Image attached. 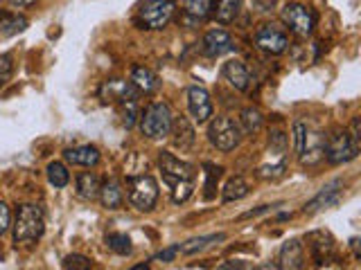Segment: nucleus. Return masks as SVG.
<instances>
[{"mask_svg":"<svg viewBox=\"0 0 361 270\" xmlns=\"http://www.w3.org/2000/svg\"><path fill=\"white\" fill-rule=\"evenodd\" d=\"M174 0H145L138 9V22L142 30H163L174 16Z\"/></svg>","mask_w":361,"mask_h":270,"instance_id":"0eeeda50","label":"nucleus"},{"mask_svg":"<svg viewBox=\"0 0 361 270\" xmlns=\"http://www.w3.org/2000/svg\"><path fill=\"white\" fill-rule=\"evenodd\" d=\"M280 18L289 27V32H293L300 39L312 37L314 30H316V20H319L314 9L305 7L300 3H287L280 11Z\"/></svg>","mask_w":361,"mask_h":270,"instance_id":"39448f33","label":"nucleus"},{"mask_svg":"<svg viewBox=\"0 0 361 270\" xmlns=\"http://www.w3.org/2000/svg\"><path fill=\"white\" fill-rule=\"evenodd\" d=\"M172 142L178 146L180 151H190L195 149V142H197V133H195V127L190 124L188 117L178 115V117H172Z\"/></svg>","mask_w":361,"mask_h":270,"instance_id":"f3484780","label":"nucleus"},{"mask_svg":"<svg viewBox=\"0 0 361 270\" xmlns=\"http://www.w3.org/2000/svg\"><path fill=\"white\" fill-rule=\"evenodd\" d=\"M11 5L14 7H18V9H23V7H30V5H34L37 0H9Z\"/></svg>","mask_w":361,"mask_h":270,"instance_id":"c03bdc74","label":"nucleus"},{"mask_svg":"<svg viewBox=\"0 0 361 270\" xmlns=\"http://www.w3.org/2000/svg\"><path fill=\"white\" fill-rule=\"evenodd\" d=\"M129 270H149V264H138V266H133Z\"/></svg>","mask_w":361,"mask_h":270,"instance_id":"de8ad7c7","label":"nucleus"},{"mask_svg":"<svg viewBox=\"0 0 361 270\" xmlns=\"http://www.w3.org/2000/svg\"><path fill=\"white\" fill-rule=\"evenodd\" d=\"M11 225V212L7 207V202L0 200V236H3Z\"/></svg>","mask_w":361,"mask_h":270,"instance_id":"4c0bfd02","label":"nucleus"},{"mask_svg":"<svg viewBox=\"0 0 361 270\" xmlns=\"http://www.w3.org/2000/svg\"><path fill=\"white\" fill-rule=\"evenodd\" d=\"M253 270H280V268H278V264H271V262H267V264H259V266H255Z\"/></svg>","mask_w":361,"mask_h":270,"instance_id":"a18cd8bd","label":"nucleus"},{"mask_svg":"<svg viewBox=\"0 0 361 270\" xmlns=\"http://www.w3.org/2000/svg\"><path fill=\"white\" fill-rule=\"evenodd\" d=\"M188 108H190V115L195 122H199V124L208 122L214 112L208 90L201 86H190L188 88Z\"/></svg>","mask_w":361,"mask_h":270,"instance_id":"f8f14e48","label":"nucleus"},{"mask_svg":"<svg viewBox=\"0 0 361 270\" xmlns=\"http://www.w3.org/2000/svg\"><path fill=\"white\" fill-rule=\"evenodd\" d=\"M63 268L66 270H90L93 268V262L84 255H68L63 259Z\"/></svg>","mask_w":361,"mask_h":270,"instance_id":"7c9ffc66","label":"nucleus"},{"mask_svg":"<svg viewBox=\"0 0 361 270\" xmlns=\"http://www.w3.org/2000/svg\"><path fill=\"white\" fill-rule=\"evenodd\" d=\"M208 169V180H206V198H212L214 196V183H217V178L221 176V167H214V165H206Z\"/></svg>","mask_w":361,"mask_h":270,"instance_id":"f704fd0d","label":"nucleus"},{"mask_svg":"<svg viewBox=\"0 0 361 270\" xmlns=\"http://www.w3.org/2000/svg\"><path fill=\"white\" fill-rule=\"evenodd\" d=\"M242 3L244 0H217V3L212 5V16L217 18L221 25H228L237 18L242 9Z\"/></svg>","mask_w":361,"mask_h":270,"instance_id":"393cba45","label":"nucleus"},{"mask_svg":"<svg viewBox=\"0 0 361 270\" xmlns=\"http://www.w3.org/2000/svg\"><path fill=\"white\" fill-rule=\"evenodd\" d=\"M135 106H138V104H124L122 108H124V112H122V115H124V127H127V129H131L133 127V122H135V115H138V108H135Z\"/></svg>","mask_w":361,"mask_h":270,"instance_id":"58836bf2","label":"nucleus"},{"mask_svg":"<svg viewBox=\"0 0 361 270\" xmlns=\"http://www.w3.org/2000/svg\"><path fill=\"white\" fill-rule=\"evenodd\" d=\"M307 124L305 122H293V127H291V133H293V151H296L300 155L302 151V144H305V135H307Z\"/></svg>","mask_w":361,"mask_h":270,"instance_id":"2f4dec72","label":"nucleus"},{"mask_svg":"<svg viewBox=\"0 0 361 270\" xmlns=\"http://www.w3.org/2000/svg\"><path fill=\"white\" fill-rule=\"evenodd\" d=\"M45 232V221H43V212L37 205H20L16 210V221H14V241L30 245L34 241H39Z\"/></svg>","mask_w":361,"mask_h":270,"instance_id":"f257e3e1","label":"nucleus"},{"mask_svg":"<svg viewBox=\"0 0 361 270\" xmlns=\"http://www.w3.org/2000/svg\"><path fill=\"white\" fill-rule=\"evenodd\" d=\"M269 146L274 151H278V153H285V149H287V135L282 133V131H274L269 135Z\"/></svg>","mask_w":361,"mask_h":270,"instance_id":"e433bc0d","label":"nucleus"},{"mask_svg":"<svg viewBox=\"0 0 361 270\" xmlns=\"http://www.w3.org/2000/svg\"><path fill=\"white\" fill-rule=\"evenodd\" d=\"M27 30V18L20 14H11V11H3L0 14V39H9L18 32Z\"/></svg>","mask_w":361,"mask_h":270,"instance_id":"b1692460","label":"nucleus"},{"mask_svg":"<svg viewBox=\"0 0 361 270\" xmlns=\"http://www.w3.org/2000/svg\"><path fill=\"white\" fill-rule=\"evenodd\" d=\"M233 48V37L226 30H210L201 39V54L210 56V59H217V56L231 52Z\"/></svg>","mask_w":361,"mask_h":270,"instance_id":"4468645a","label":"nucleus"},{"mask_svg":"<svg viewBox=\"0 0 361 270\" xmlns=\"http://www.w3.org/2000/svg\"><path fill=\"white\" fill-rule=\"evenodd\" d=\"M99 97L111 104H138L140 93L131 82L127 79H106L104 84L99 86Z\"/></svg>","mask_w":361,"mask_h":270,"instance_id":"1a4fd4ad","label":"nucleus"},{"mask_svg":"<svg viewBox=\"0 0 361 270\" xmlns=\"http://www.w3.org/2000/svg\"><path fill=\"white\" fill-rule=\"evenodd\" d=\"M240 120H242V133H246V135H255L259 129H262V124H264V115H262V110L259 108H255V106H248V108H244L242 110V115H240Z\"/></svg>","mask_w":361,"mask_h":270,"instance_id":"cd10ccee","label":"nucleus"},{"mask_svg":"<svg viewBox=\"0 0 361 270\" xmlns=\"http://www.w3.org/2000/svg\"><path fill=\"white\" fill-rule=\"evenodd\" d=\"M341 189H343V183H341V180H334V183L325 185L310 202H305L302 212H305V214H316V212H321V210L330 207V205H336L338 198H341Z\"/></svg>","mask_w":361,"mask_h":270,"instance_id":"dca6fc26","label":"nucleus"},{"mask_svg":"<svg viewBox=\"0 0 361 270\" xmlns=\"http://www.w3.org/2000/svg\"><path fill=\"white\" fill-rule=\"evenodd\" d=\"M255 45L267 54H282L289 48V37L276 22H264L255 32Z\"/></svg>","mask_w":361,"mask_h":270,"instance_id":"9d476101","label":"nucleus"},{"mask_svg":"<svg viewBox=\"0 0 361 270\" xmlns=\"http://www.w3.org/2000/svg\"><path fill=\"white\" fill-rule=\"evenodd\" d=\"M48 180H50V185L56 187V189H61V187H66L68 183H71V174H68L66 165L50 162L48 165Z\"/></svg>","mask_w":361,"mask_h":270,"instance_id":"c756f323","label":"nucleus"},{"mask_svg":"<svg viewBox=\"0 0 361 270\" xmlns=\"http://www.w3.org/2000/svg\"><path fill=\"white\" fill-rule=\"evenodd\" d=\"M63 158H66V162H71V165L95 167L99 162V149H97V146H90V144L73 146V149H66L63 151Z\"/></svg>","mask_w":361,"mask_h":270,"instance_id":"aec40b11","label":"nucleus"},{"mask_svg":"<svg viewBox=\"0 0 361 270\" xmlns=\"http://www.w3.org/2000/svg\"><path fill=\"white\" fill-rule=\"evenodd\" d=\"M172 117L174 115H172L169 104H165V101H152L140 117L142 135L149 140L165 138V135H169V129H172Z\"/></svg>","mask_w":361,"mask_h":270,"instance_id":"f03ea898","label":"nucleus"},{"mask_svg":"<svg viewBox=\"0 0 361 270\" xmlns=\"http://www.w3.org/2000/svg\"><path fill=\"white\" fill-rule=\"evenodd\" d=\"M298 158H300V162L307 165V167H314L321 160H325V135L321 131H307L302 151Z\"/></svg>","mask_w":361,"mask_h":270,"instance_id":"2eb2a0df","label":"nucleus"},{"mask_svg":"<svg viewBox=\"0 0 361 270\" xmlns=\"http://www.w3.org/2000/svg\"><path fill=\"white\" fill-rule=\"evenodd\" d=\"M106 248L116 252V255H131V250H133L131 239H129L127 234H122V232L106 234Z\"/></svg>","mask_w":361,"mask_h":270,"instance_id":"c85d7f7f","label":"nucleus"},{"mask_svg":"<svg viewBox=\"0 0 361 270\" xmlns=\"http://www.w3.org/2000/svg\"><path fill=\"white\" fill-rule=\"evenodd\" d=\"M361 127H359V117H355L353 120V124H350V138H353L355 142H359V138H361Z\"/></svg>","mask_w":361,"mask_h":270,"instance_id":"37998d69","label":"nucleus"},{"mask_svg":"<svg viewBox=\"0 0 361 270\" xmlns=\"http://www.w3.org/2000/svg\"><path fill=\"white\" fill-rule=\"evenodd\" d=\"M217 270H244V262H237V259H233V262L221 264Z\"/></svg>","mask_w":361,"mask_h":270,"instance_id":"79ce46f5","label":"nucleus"},{"mask_svg":"<svg viewBox=\"0 0 361 270\" xmlns=\"http://www.w3.org/2000/svg\"><path fill=\"white\" fill-rule=\"evenodd\" d=\"M224 239H226V234H224V232L208 234V236H197V239H190V241H185L183 245H178V252H183V255H195V252L206 250L208 245L217 243V241H224Z\"/></svg>","mask_w":361,"mask_h":270,"instance_id":"bb28decb","label":"nucleus"},{"mask_svg":"<svg viewBox=\"0 0 361 270\" xmlns=\"http://www.w3.org/2000/svg\"><path fill=\"white\" fill-rule=\"evenodd\" d=\"M183 3V9H185V20L190 22H201L212 16V5L214 0H180Z\"/></svg>","mask_w":361,"mask_h":270,"instance_id":"412c9836","label":"nucleus"},{"mask_svg":"<svg viewBox=\"0 0 361 270\" xmlns=\"http://www.w3.org/2000/svg\"><path fill=\"white\" fill-rule=\"evenodd\" d=\"M285 169H287V165H285V160H280L278 165H274V167H259L257 169V176L262 178V180H276V178H280L282 174H285Z\"/></svg>","mask_w":361,"mask_h":270,"instance_id":"72a5a7b5","label":"nucleus"},{"mask_svg":"<svg viewBox=\"0 0 361 270\" xmlns=\"http://www.w3.org/2000/svg\"><path fill=\"white\" fill-rule=\"evenodd\" d=\"M224 77L226 82H228L235 90H248V84H251V72H248V68L240 61V59H231L224 63Z\"/></svg>","mask_w":361,"mask_h":270,"instance_id":"6ab92c4d","label":"nucleus"},{"mask_svg":"<svg viewBox=\"0 0 361 270\" xmlns=\"http://www.w3.org/2000/svg\"><path fill=\"white\" fill-rule=\"evenodd\" d=\"M99 200L102 205H104L106 210H118L122 207L124 202V191H122V185L118 183V180H106V183H102L99 187Z\"/></svg>","mask_w":361,"mask_h":270,"instance_id":"4be33fe9","label":"nucleus"},{"mask_svg":"<svg viewBox=\"0 0 361 270\" xmlns=\"http://www.w3.org/2000/svg\"><path fill=\"white\" fill-rule=\"evenodd\" d=\"M129 82L138 88V93L142 95H154L161 90V79H158L149 68H145V65H133L131 68V79Z\"/></svg>","mask_w":361,"mask_h":270,"instance_id":"a211bd4d","label":"nucleus"},{"mask_svg":"<svg viewBox=\"0 0 361 270\" xmlns=\"http://www.w3.org/2000/svg\"><path fill=\"white\" fill-rule=\"evenodd\" d=\"M359 153V142L350 138L345 129H334L330 135H325V160L330 165H343L355 160Z\"/></svg>","mask_w":361,"mask_h":270,"instance_id":"20e7f679","label":"nucleus"},{"mask_svg":"<svg viewBox=\"0 0 361 270\" xmlns=\"http://www.w3.org/2000/svg\"><path fill=\"white\" fill-rule=\"evenodd\" d=\"M127 196H129V202L140 212H149L154 210L156 200H158V183L156 178L145 174V176H135V178H129L127 183Z\"/></svg>","mask_w":361,"mask_h":270,"instance_id":"423d86ee","label":"nucleus"},{"mask_svg":"<svg viewBox=\"0 0 361 270\" xmlns=\"http://www.w3.org/2000/svg\"><path fill=\"white\" fill-rule=\"evenodd\" d=\"M278 268L280 270H305L307 268L305 248L298 239H289L282 243L280 255H278Z\"/></svg>","mask_w":361,"mask_h":270,"instance_id":"ddd939ff","label":"nucleus"},{"mask_svg":"<svg viewBox=\"0 0 361 270\" xmlns=\"http://www.w3.org/2000/svg\"><path fill=\"white\" fill-rule=\"evenodd\" d=\"M176 255H178V245H172V248H165V250H161L154 259H156V262H174Z\"/></svg>","mask_w":361,"mask_h":270,"instance_id":"ea45409f","label":"nucleus"},{"mask_svg":"<svg viewBox=\"0 0 361 270\" xmlns=\"http://www.w3.org/2000/svg\"><path fill=\"white\" fill-rule=\"evenodd\" d=\"M244 196H248V185L242 176H235L231 178L228 183L224 185L221 189V200L224 202H235V200H242Z\"/></svg>","mask_w":361,"mask_h":270,"instance_id":"a878e982","label":"nucleus"},{"mask_svg":"<svg viewBox=\"0 0 361 270\" xmlns=\"http://www.w3.org/2000/svg\"><path fill=\"white\" fill-rule=\"evenodd\" d=\"M350 248H353V252L357 259H361V250H359V239H350Z\"/></svg>","mask_w":361,"mask_h":270,"instance_id":"49530a36","label":"nucleus"},{"mask_svg":"<svg viewBox=\"0 0 361 270\" xmlns=\"http://www.w3.org/2000/svg\"><path fill=\"white\" fill-rule=\"evenodd\" d=\"M99 187H102V180L97 174L84 172V174L77 176V196L79 198H84V200L99 198Z\"/></svg>","mask_w":361,"mask_h":270,"instance_id":"5701e85b","label":"nucleus"},{"mask_svg":"<svg viewBox=\"0 0 361 270\" xmlns=\"http://www.w3.org/2000/svg\"><path fill=\"white\" fill-rule=\"evenodd\" d=\"M158 165H161L163 180L169 187H174L176 183H195V178H197L195 167L185 160H180V158H176L169 151L158 153Z\"/></svg>","mask_w":361,"mask_h":270,"instance_id":"6e6552de","label":"nucleus"},{"mask_svg":"<svg viewBox=\"0 0 361 270\" xmlns=\"http://www.w3.org/2000/svg\"><path fill=\"white\" fill-rule=\"evenodd\" d=\"M305 243H307V250H310L316 266L327 264L332 259V255H334V239H332V234L325 232V230L307 232V236H305Z\"/></svg>","mask_w":361,"mask_h":270,"instance_id":"9b49d317","label":"nucleus"},{"mask_svg":"<svg viewBox=\"0 0 361 270\" xmlns=\"http://www.w3.org/2000/svg\"><path fill=\"white\" fill-rule=\"evenodd\" d=\"M242 138H244V133L240 129V124L233 117L219 115V117H214L208 127V140L214 149H219V151L237 149V146L242 144Z\"/></svg>","mask_w":361,"mask_h":270,"instance_id":"7ed1b4c3","label":"nucleus"},{"mask_svg":"<svg viewBox=\"0 0 361 270\" xmlns=\"http://www.w3.org/2000/svg\"><path fill=\"white\" fill-rule=\"evenodd\" d=\"M271 207H276V205H259V207H255V210H248V212H244L242 217H240V221H246V219H253V217H259V214H264V212H269Z\"/></svg>","mask_w":361,"mask_h":270,"instance_id":"a19ab883","label":"nucleus"},{"mask_svg":"<svg viewBox=\"0 0 361 270\" xmlns=\"http://www.w3.org/2000/svg\"><path fill=\"white\" fill-rule=\"evenodd\" d=\"M192 191H195V183H176L172 187V200L176 202V205H180V202H185Z\"/></svg>","mask_w":361,"mask_h":270,"instance_id":"473e14b6","label":"nucleus"},{"mask_svg":"<svg viewBox=\"0 0 361 270\" xmlns=\"http://www.w3.org/2000/svg\"><path fill=\"white\" fill-rule=\"evenodd\" d=\"M14 72V56L11 54H0V84L7 82Z\"/></svg>","mask_w":361,"mask_h":270,"instance_id":"c9c22d12","label":"nucleus"}]
</instances>
